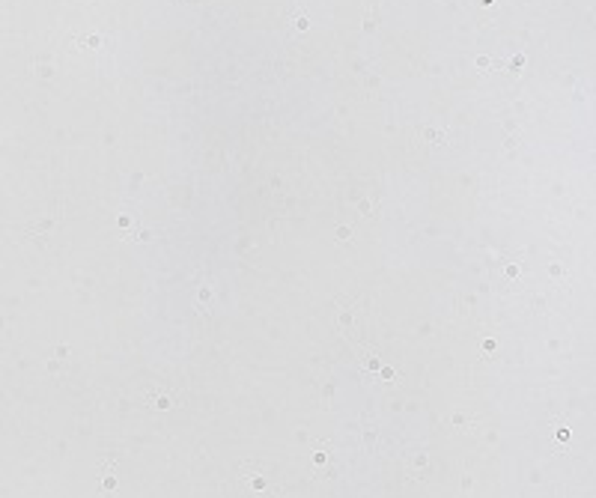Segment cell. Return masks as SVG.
<instances>
[{
    "label": "cell",
    "instance_id": "277c9868",
    "mask_svg": "<svg viewBox=\"0 0 596 498\" xmlns=\"http://www.w3.org/2000/svg\"><path fill=\"white\" fill-rule=\"evenodd\" d=\"M206 302H209V287L200 290V305H206Z\"/></svg>",
    "mask_w": 596,
    "mask_h": 498
},
{
    "label": "cell",
    "instance_id": "5b68a950",
    "mask_svg": "<svg viewBox=\"0 0 596 498\" xmlns=\"http://www.w3.org/2000/svg\"><path fill=\"white\" fill-rule=\"evenodd\" d=\"M522 63H525V54H516V57H513V63H510V69H513V66H522Z\"/></svg>",
    "mask_w": 596,
    "mask_h": 498
},
{
    "label": "cell",
    "instance_id": "7a4b0ae2",
    "mask_svg": "<svg viewBox=\"0 0 596 498\" xmlns=\"http://www.w3.org/2000/svg\"><path fill=\"white\" fill-rule=\"evenodd\" d=\"M81 42H87V48H99V45H102V36H87V39H81Z\"/></svg>",
    "mask_w": 596,
    "mask_h": 498
},
{
    "label": "cell",
    "instance_id": "6da1fadb",
    "mask_svg": "<svg viewBox=\"0 0 596 498\" xmlns=\"http://www.w3.org/2000/svg\"><path fill=\"white\" fill-rule=\"evenodd\" d=\"M444 137H447L444 128H423V140H429V143H444Z\"/></svg>",
    "mask_w": 596,
    "mask_h": 498
},
{
    "label": "cell",
    "instance_id": "3957f363",
    "mask_svg": "<svg viewBox=\"0 0 596 498\" xmlns=\"http://www.w3.org/2000/svg\"><path fill=\"white\" fill-rule=\"evenodd\" d=\"M477 66H480V69H489L492 60H489V57H477Z\"/></svg>",
    "mask_w": 596,
    "mask_h": 498
}]
</instances>
